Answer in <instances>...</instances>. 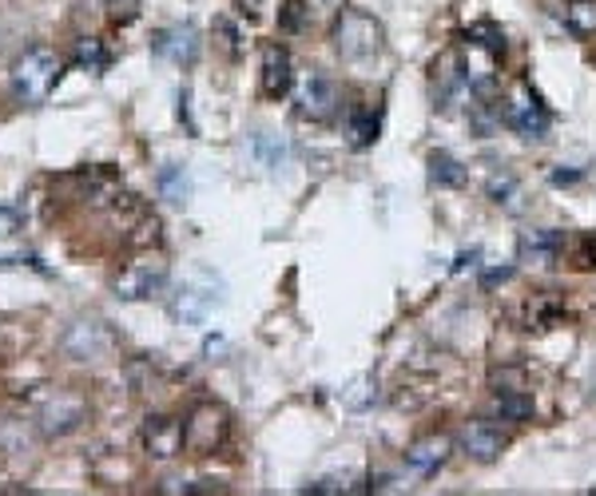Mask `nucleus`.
I'll list each match as a JSON object with an SVG mask.
<instances>
[{"mask_svg":"<svg viewBox=\"0 0 596 496\" xmlns=\"http://www.w3.org/2000/svg\"><path fill=\"white\" fill-rule=\"evenodd\" d=\"M350 135H355V147H367L378 139V120L367 112H355L350 115Z\"/></svg>","mask_w":596,"mask_h":496,"instance_id":"nucleus-23","label":"nucleus"},{"mask_svg":"<svg viewBox=\"0 0 596 496\" xmlns=\"http://www.w3.org/2000/svg\"><path fill=\"white\" fill-rule=\"evenodd\" d=\"M64 350L80 358V362H88V358H104L112 350V338L104 334L100 322H76L72 330L64 334Z\"/></svg>","mask_w":596,"mask_h":496,"instance_id":"nucleus-16","label":"nucleus"},{"mask_svg":"<svg viewBox=\"0 0 596 496\" xmlns=\"http://www.w3.org/2000/svg\"><path fill=\"white\" fill-rule=\"evenodd\" d=\"M458 449L477 465H493L505 449V433L493 421H465L458 429Z\"/></svg>","mask_w":596,"mask_h":496,"instance_id":"nucleus-8","label":"nucleus"},{"mask_svg":"<svg viewBox=\"0 0 596 496\" xmlns=\"http://www.w3.org/2000/svg\"><path fill=\"white\" fill-rule=\"evenodd\" d=\"M183 437H188V449L199 456L215 453L227 437V414H223L220 405H199L191 409V417L183 421Z\"/></svg>","mask_w":596,"mask_h":496,"instance_id":"nucleus-6","label":"nucleus"},{"mask_svg":"<svg viewBox=\"0 0 596 496\" xmlns=\"http://www.w3.org/2000/svg\"><path fill=\"white\" fill-rule=\"evenodd\" d=\"M303 24V4H286V12H283V29H299Z\"/></svg>","mask_w":596,"mask_h":496,"instance_id":"nucleus-28","label":"nucleus"},{"mask_svg":"<svg viewBox=\"0 0 596 496\" xmlns=\"http://www.w3.org/2000/svg\"><path fill=\"white\" fill-rule=\"evenodd\" d=\"M382 41H386V32L382 24L370 16V12H358V9H346L335 24V48L342 60H370V56L382 53Z\"/></svg>","mask_w":596,"mask_h":496,"instance_id":"nucleus-2","label":"nucleus"},{"mask_svg":"<svg viewBox=\"0 0 596 496\" xmlns=\"http://www.w3.org/2000/svg\"><path fill=\"white\" fill-rule=\"evenodd\" d=\"M338 88L326 76L311 72L303 83H299V115L303 120H314V124H326V120H335L338 115Z\"/></svg>","mask_w":596,"mask_h":496,"instance_id":"nucleus-7","label":"nucleus"},{"mask_svg":"<svg viewBox=\"0 0 596 496\" xmlns=\"http://www.w3.org/2000/svg\"><path fill=\"white\" fill-rule=\"evenodd\" d=\"M164 286H168V262L151 255V259L132 262V267L115 279V298L147 302V298H156V294H164Z\"/></svg>","mask_w":596,"mask_h":496,"instance_id":"nucleus-4","label":"nucleus"},{"mask_svg":"<svg viewBox=\"0 0 596 496\" xmlns=\"http://www.w3.org/2000/svg\"><path fill=\"white\" fill-rule=\"evenodd\" d=\"M593 496H596V485H593Z\"/></svg>","mask_w":596,"mask_h":496,"instance_id":"nucleus-32","label":"nucleus"},{"mask_svg":"<svg viewBox=\"0 0 596 496\" xmlns=\"http://www.w3.org/2000/svg\"><path fill=\"white\" fill-rule=\"evenodd\" d=\"M16 227H21V215L9 211V207H0V235H12Z\"/></svg>","mask_w":596,"mask_h":496,"instance_id":"nucleus-27","label":"nucleus"},{"mask_svg":"<svg viewBox=\"0 0 596 496\" xmlns=\"http://www.w3.org/2000/svg\"><path fill=\"white\" fill-rule=\"evenodd\" d=\"M561 250H565V230H525L521 243H517V259L529 262V267H549V262H556Z\"/></svg>","mask_w":596,"mask_h":496,"instance_id":"nucleus-14","label":"nucleus"},{"mask_svg":"<svg viewBox=\"0 0 596 496\" xmlns=\"http://www.w3.org/2000/svg\"><path fill=\"white\" fill-rule=\"evenodd\" d=\"M585 267H596V235L585 238Z\"/></svg>","mask_w":596,"mask_h":496,"instance_id":"nucleus-31","label":"nucleus"},{"mask_svg":"<svg viewBox=\"0 0 596 496\" xmlns=\"http://www.w3.org/2000/svg\"><path fill=\"white\" fill-rule=\"evenodd\" d=\"M470 92V80H465V68H461L458 53H446L434 60V108H453L458 95Z\"/></svg>","mask_w":596,"mask_h":496,"instance_id":"nucleus-9","label":"nucleus"},{"mask_svg":"<svg viewBox=\"0 0 596 496\" xmlns=\"http://www.w3.org/2000/svg\"><path fill=\"white\" fill-rule=\"evenodd\" d=\"M60 72H64L60 56L48 53V48H32V53H24L21 60L12 64V92H16V100L36 108L56 92Z\"/></svg>","mask_w":596,"mask_h":496,"instance_id":"nucleus-1","label":"nucleus"},{"mask_svg":"<svg viewBox=\"0 0 596 496\" xmlns=\"http://www.w3.org/2000/svg\"><path fill=\"white\" fill-rule=\"evenodd\" d=\"M104 4L112 16H136V9H139V0H104Z\"/></svg>","mask_w":596,"mask_h":496,"instance_id":"nucleus-26","label":"nucleus"},{"mask_svg":"<svg viewBox=\"0 0 596 496\" xmlns=\"http://www.w3.org/2000/svg\"><path fill=\"white\" fill-rule=\"evenodd\" d=\"M561 21H565V29L573 32V36H596V0H573V4H565V12H561Z\"/></svg>","mask_w":596,"mask_h":496,"instance_id":"nucleus-18","label":"nucleus"},{"mask_svg":"<svg viewBox=\"0 0 596 496\" xmlns=\"http://www.w3.org/2000/svg\"><path fill=\"white\" fill-rule=\"evenodd\" d=\"M76 64H80V68H88V72H104V68H108L104 44H100V41H85L80 48H76Z\"/></svg>","mask_w":596,"mask_h":496,"instance_id":"nucleus-22","label":"nucleus"},{"mask_svg":"<svg viewBox=\"0 0 596 496\" xmlns=\"http://www.w3.org/2000/svg\"><path fill=\"white\" fill-rule=\"evenodd\" d=\"M144 444L156 461H171V456H179L183 453V444H188V437H183V421H176V417H151V421L144 425Z\"/></svg>","mask_w":596,"mask_h":496,"instance_id":"nucleus-12","label":"nucleus"},{"mask_svg":"<svg viewBox=\"0 0 596 496\" xmlns=\"http://www.w3.org/2000/svg\"><path fill=\"white\" fill-rule=\"evenodd\" d=\"M576 179H581V171H553V183H556V187L576 183Z\"/></svg>","mask_w":596,"mask_h":496,"instance_id":"nucleus-30","label":"nucleus"},{"mask_svg":"<svg viewBox=\"0 0 596 496\" xmlns=\"http://www.w3.org/2000/svg\"><path fill=\"white\" fill-rule=\"evenodd\" d=\"M294 83V68H291V53L279 48V44H267L262 48V92L271 100H283Z\"/></svg>","mask_w":596,"mask_h":496,"instance_id":"nucleus-15","label":"nucleus"},{"mask_svg":"<svg viewBox=\"0 0 596 496\" xmlns=\"http://www.w3.org/2000/svg\"><path fill=\"white\" fill-rule=\"evenodd\" d=\"M159 60L171 64H195L199 56V32L191 24H176V29H159L156 41H151Z\"/></svg>","mask_w":596,"mask_h":496,"instance_id":"nucleus-13","label":"nucleus"},{"mask_svg":"<svg viewBox=\"0 0 596 496\" xmlns=\"http://www.w3.org/2000/svg\"><path fill=\"white\" fill-rule=\"evenodd\" d=\"M215 306H220V282L211 279V274H195V279H188L179 286L176 302H171V314H176L179 322L195 326V322L207 318Z\"/></svg>","mask_w":596,"mask_h":496,"instance_id":"nucleus-5","label":"nucleus"},{"mask_svg":"<svg viewBox=\"0 0 596 496\" xmlns=\"http://www.w3.org/2000/svg\"><path fill=\"white\" fill-rule=\"evenodd\" d=\"M350 476H323V481H314V485H306V493H350V485H346Z\"/></svg>","mask_w":596,"mask_h":496,"instance_id":"nucleus-25","label":"nucleus"},{"mask_svg":"<svg viewBox=\"0 0 596 496\" xmlns=\"http://www.w3.org/2000/svg\"><path fill=\"white\" fill-rule=\"evenodd\" d=\"M465 44H470L473 53H485V56H502L505 53V36L497 24L482 21V24H470L465 29Z\"/></svg>","mask_w":596,"mask_h":496,"instance_id":"nucleus-20","label":"nucleus"},{"mask_svg":"<svg viewBox=\"0 0 596 496\" xmlns=\"http://www.w3.org/2000/svg\"><path fill=\"white\" fill-rule=\"evenodd\" d=\"M429 183L434 187H461L465 183V167L450 151H434L429 156Z\"/></svg>","mask_w":596,"mask_h":496,"instance_id":"nucleus-19","label":"nucleus"},{"mask_svg":"<svg viewBox=\"0 0 596 496\" xmlns=\"http://www.w3.org/2000/svg\"><path fill=\"white\" fill-rule=\"evenodd\" d=\"M159 191L171 199V203H183L188 199V176H183V167L168 164L159 171Z\"/></svg>","mask_w":596,"mask_h":496,"instance_id":"nucleus-21","label":"nucleus"},{"mask_svg":"<svg viewBox=\"0 0 596 496\" xmlns=\"http://www.w3.org/2000/svg\"><path fill=\"white\" fill-rule=\"evenodd\" d=\"M239 9L247 12V16H262V9H267V0H239Z\"/></svg>","mask_w":596,"mask_h":496,"instance_id":"nucleus-29","label":"nucleus"},{"mask_svg":"<svg viewBox=\"0 0 596 496\" xmlns=\"http://www.w3.org/2000/svg\"><path fill=\"white\" fill-rule=\"evenodd\" d=\"M450 453H453L450 437L429 433V437H421V441H414L406 449V465H409V473H418V476H426V481H429V476H438L441 469H446Z\"/></svg>","mask_w":596,"mask_h":496,"instance_id":"nucleus-10","label":"nucleus"},{"mask_svg":"<svg viewBox=\"0 0 596 496\" xmlns=\"http://www.w3.org/2000/svg\"><path fill=\"white\" fill-rule=\"evenodd\" d=\"M493 414L502 417V421H529L533 417V397L525 390H497Z\"/></svg>","mask_w":596,"mask_h":496,"instance_id":"nucleus-17","label":"nucleus"},{"mask_svg":"<svg viewBox=\"0 0 596 496\" xmlns=\"http://www.w3.org/2000/svg\"><path fill=\"white\" fill-rule=\"evenodd\" d=\"M502 115H505V124L517 135H525V139H544L549 124H553L549 112L541 108V100H537V92L525 80L513 83V92L502 100Z\"/></svg>","mask_w":596,"mask_h":496,"instance_id":"nucleus-3","label":"nucleus"},{"mask_svg":"<svg viewBox=\"0 0 596 496\" xmlns=\"http://www.w3.org/2000/svg\"><path fill=\"white\" fill-rule=\"evenodd\" d=\"M513 195H517V179H513V176H493L490 179V199H493V203L517 207V203H513Z\"/></svg>","mask_w":596,"mask_h":496,"instance_id":"nucleus-24","label":"nucleus"},{"mask_svg":"<svg viewBox=\"0 0 596 496\" xmlns=\"http://www.w3.org/2000/svg\"><path fill=\"white\" fill-rule=\"evenodd\" d=\"M561 318H565V302L556 298L553 290H541V294H533V298H525L521 311H517V326L529 330V334L553 330Z\"/></svg>","mask_w":596,"mask_h":496,"instance_id":"nucleus-11","label":"nucleus"}]
</instances>
